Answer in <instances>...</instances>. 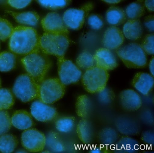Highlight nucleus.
<instances>
[{
    "label": "nucleus",
    "mask_w": 154,
    "mask_h": 153,
    "mask_svg": "<svg viewBox=\"0 0 154 153\" xmlns=\"http://www.w3.org/2000/svg\"><path fill=\"white\" fill-rule=\"evenodd\" d=\"M9 49L15 54L22 56L40 51L39 36L36 30L25 26L14 28L10 38Z\"/></svg>",
    "instance_id": "f257e3e1"
},
{
    "label": "nucleus",
    "mask_w": 154,
    "mask_h": 153,
    "mask_svg": "<svg viewBox=\"0 0 154 153\" xmlns=\"http://www.w3.org/2000/svg\"><path fill=\"white\" fill-rule=\"evenodd\" d=\"M21 62L27 74L40 84L52 67L53 63L48 55L41 51L25 56Z\"/></svg>",
    "instance_id": "f03ea898"
},
{
    "label": "nucleus",
    "mask_w": 154,
    "mask_h": 153,
    "mask_svg": "<svg viewBox=\"0 0 154 153\" xmlns=\"http://www.w3.org/2000/svg\"><path fill=\"white\" fill-rule=\"evenodd\" d=\"M71 42L69 35L45 32L39 37V48L42 53L48 55L65 57Z\"/></svg>",
    "instance_id": "7ed1b4c3"
},
{
    "label": "nucleus",
    "mask_w": 154,
    "mask_h": 153,
    "mask_svg": "<svg viewBox=\"0 0 154 153\" xmlns=\"http://www.w3.org/2000/svg\"><path fill=\"white\" fill-rule=\"evenodd\" d=\"M116 53L128 68H143L147 65V54L137 43H131L120 47Z\"/></svg>",
    "instance_id": "20e7f679"
},
{
    "label": "nucleus",
    "mask_w": 154,
    "mask_h": 153,
    "mask_svg": "<svg viewBox=\"0 0 154 153\" xmlns=\"http://www.w3.org/2000/svg\"><path fill=\"white\" fill-rule=\"evenodd\" d=\"M12 92L22 102H29L38 99L39 84L27 73L23 74L16 79Z\"/></svg>",
    "instance_id": "39448f33"
},
{
    "label": "nucleus",
    "mask_w": 154,
    "mask_h": 153,
    "mask_svg": "<svg viewBox=\"0 0 154 153\" xmlns=\"http://www.w3.org/2000/svg\"><path fill=\"white\" fill-rule=\"evenodd\" d=\"M109 77L108 71L95 66L85 70L81 79L82 84L86 91L94 94L106 87Z\"/></svg>",
    "instance_id": "423d86ee"
},
{
    "label": "nucleus",
    "mask_w": 154,
    "mask_h": 153,
    "mask_svg": "<svg viewBox=\"0 0 154 153\" xmlns=\"http://www.w3.org/2000/svg\"><path fill=\"white\" fill-rule=\"evenodd\" d=\"M66 86L58 78L45 79L39 84L38 99L48 104H54L63 98Z\"/></svg>",
    "instance_id": "0eeeda50"
},
{
    "label": "nucleus",
    "mask_w": 154,
    "mask_h": 153,
    "mask_svg": "<svg viewBox=\"0 0 154 153\" xmlns=\"http://www.w3.org/2000/svg\"><path fill=\"white\" fill-rule=\"evenodd\" d=\"M94 5L88 2L79 8L67 9L63 15V19L66 27L72 30H78L82 29L89 13L93 9Z\"/></svg>",
    "instance_id": "6e6552de"
},
{
    "label": "nucleus",
    "mask_w": 154,
    "mask_h": 153,
    "mask_svg": "<svg viewBox=\"0 0 154 153\" xmlns=\"http://www.w3.org/2000/svg\"><path fill=\"white\" fill-rule=\"evenodd\" d=\"M59 79L65 86L75 84L82 78V72L76 64L65 57L57 58Z\"/></svg>",
    "instance_id": "1a4fd4ad"
},
{
    "label": "nucleus",
    "mask_w": 154,
    "mask_h": 153,
    "mask_svg": "<svg viewBox=\"0 0 154 153\" xmlns=\"http://www.w3.org/2000/svg\"><path fill=\"white\" fill-rule=\"evenodd\" d=\"M21 144L29 152H41L46 146V136L36 129H29L23 131L21 136Z\"/></svg>",
    "instance_id": "9d476101"
},
{
    "label": "nucleus",
    "mask_w": 154,
    "mask_h": 153,
    "mask_svg": "<svg viewBox=\"0 0 154 153\" xmlns=\"http://www.w3.org/2000/svg\"><path fill=\"white\" fill-rule=\"evenodd\" d=\"M44 32L69 35L70 32L64 23L63 17L57 12L48 13L41 20Z\"/></svg>",
    "instance_id": "9b49d317"
},
{
    "label": "nucleus",
    "mask_w": 154,
    "mask_h": 153,
    "mask_svg": "<svg viewBox=\"0 0 154 153\" xmlns=\"http://www.w3.org/2000/svg\"><path fill=\"white\" fill-rule=\"evenodd\" d=\"M31 114L36 120L41 122H49L56 118L58 115L56 109L39 99L31 104Z\"/></svg>",
    "instance_id": "f8f14e48"
},
{
    "label": "nucleus",
    "mask_w": 154,
    "mask_h": 153,
    "mask_svg": "<svg viewBox=\"0 0 154 153\" xmlns=\"http://www.w3.org/2000/svg\"><path fill=\"white\" fill-rule=\"evenodd\" d=\"M124 37L122 31L115 26H111L105 30L102 43L105 48L110 50H117L124 43Z\"/></svg>",
    "instance_id": "ddd939ff"
},
{
    "label": "nucleus",
    "mask_w": 154,
    "mask_h": 153,
    "mask_svg": "<svg viewBox=\"0 0 154 153\" xmlns=\"http://www.w3.org/2000/svg\"><path fill=\"white\" fill-rule=\"evenodd\" d=\"M94 56L96 66L106 71L114 70L119 65L117 57L113 52L105 47L97 49Z\"/></svg>",
    "instance_id": "4468645a"
},
{
    "label": "nucleus",
    "mask_w": 154,
    "mask_h": 153,
    "mask_svg": "<svg viewBox=\"0 0 154 153\" xmlns=\"http://www.w3.org/2000/svg\"><path fill=\"white\" fill-rule=\"evenodd\" d=\"M119 100L122 109L126 111H136L142 106L140 95L132 89L122 91L119 94Z\"/></svg>",
    "instance_id": "2eb2a0df"
},
{
    "label": "nucleus",
    "mask_w": 154,
    "mask_h": 153,
    "mask_svg": "<svg viewBox=\"0 0 154 153\" xmlns=\"http://www.w3.org/2000/svg\"><path fill=\"white\" fill-rule=\"evenodd\" d=\"M131 84L140 93L147 96L154 88V76L147 73H137L132 79Z\"/></svg>",
    "instance_id": "dca6fc26"
},
{
    "label": "nucleus",
    "mask_w": 154,
    "mask_h": 153,
    "mask_svg": "<svg viewBox=\"0 0 154 153\" xmlns=\"http://www.w3.org/2000/svg\"><path fill=\"white\" fill-rule=\"evenodd\" d=\"M122 33L128 40L137 41L143 35V26L139 19L128 20L123 27Z\"/></svg>",
    "instance_id": "f3484780"
},
{
    "label": "nucleus",
    "mask_w": 154,
    "mask_h": 153,
    "mask_svg": "<svg viewBox=\"0 0 154 153\" xmlns=\"http://www.w3.org/2000/svg\"><path fill=\"white\" fill-rule=\"evenodd\" d=\"M11 121L12 126L20 130L29 129L35 125L31 114L24 110L15 111L11 117Z\"/></svg>",
    "instance_id": "a211bd4d"
},
{
    "label": "nucleus",
    "mask_w": 154,
    "mask_h": 153,
    "mask_svg": "<svg viewBox=\"0 0 154 153\" xmlns=\"http://www.w3.org/2000/svg\"><path fill=\"white\" fill-rule=\"evenodd\" d=\"M116 126L119 132L126 136H135L140 132L138 123L129 117H121L117 120Z\"/></svg>",
    "instance_id": "6ab92c4d"
},
{
    "label": "nucleus",
    "mask_w": 154,
    "mask_h": 153,
    "mask_svg": "<svg viewBox=\"0 0 154 153\" xmlns=\"http://www.w3.org/2000/svg\"><path fill=\"white\" fill-rule=\"evenodd\" d=\"M114 146V151L119 153H136L140 149L139 142L127 136L118 139Z\"/></svg>",
    "instance_id": "aec40b11"
},
{
    "label": "nucleus",
    "mask_w": 154,
    "mask_h": 153,
    "mask_svg": "<svg viewBox=\"0 0 154 153\" xmlns=\"http://www.w3.org/2000/svg\"><path fill=\"white\" fill-rule=\"evenodd\" d=\"M77 136L84 144H89L94 138V130L91 123L87 119H82L76 127Z\"/></svg>",
    "instance_id": "412c9836"
},
{
    "label": "nucleus",
    "mask_w": 154,
    "mask_h": 153,
    "mask_svg": "<svg viewBox=\"0 0 154 153\" xmlns=\"http://www.w3.org/2000/svg\"><path fill=\"white\" fill-rule=\"evenodd\" d=\"M75 108L76 114L79 118L87 119L92 112V102L88 95H80L76 99Z\"/></svg>",
    "instance_id": "4be33fe9"
},
{
    "label": "nucleus",
    "mask_w": 154,
    "mask_h": 153,
    "mask_svg": "<svg viewBox=\"0 0 154 153\" xmlns=\"http://www.w3.org/2000/svg\"><path fill=\"white\" fill-rule=\"evenodd\" d=\"M6 12L12 16L17 23L21 25H28L32 26H36L38 24L40 19L38 14L35 11L17 13L7 11Z\"/></svg>",
    "instance_id": "5701e85b"
},
{
    "label": "nucleus",
    "mask_w": 154,
    "mask_h": 153,
    "mask_svg": "<svg viewBox=\"0 0 154 153\" xmlns=\"http://www.w3.org/2000/svg\"><path fill=\"white\" fill-rule=\"evenodd\" d=\"M105 17L109 25L115 26L123 24L127 19L124 10L115 6H112L108 9L106 11Z\"/></svg>",
    "instance_id": "b1692460"
},
{
    "label": "nucleus",
    "mask_w": 154,
    "mask_h": 153,
    "mask_svg": "<svg viewBox=\"0 0 154 153\" xmlns=\"http://www.w3.org/2000/svg\"><path fill=\"white\" fill-rule=\"evenodd\" d=\"M118 131L111 127H106L102 129L98 135V140L101 145L105 147H111L119 139Z\"/></svg>",
    "instance_id": "393cba45"
},
{
    "label": "nucleus",
    "mask_w": 154,
    "mask_h": 153,
    "mask_svg": "<svg viewBox=\"0 0 154 153\" xmlns=\"http://www.w3.org/2000/svg\"><path fill=\"white\" fill-rule=\"evenodd\" d=\"M17 59V55L11 51L0 53V72H8L15 69Z\"/></svg>",
    "instance_id": "a878e982"
},
{
    "label": "nucleus",
    "mask_w": 154,
    "mask_h": 153,
    "mask_svg": "<svg viewBox=\"0 0 154 153\" xmlns=\"http://www.w3.org/2000/svg\"><path fill=\"white\" fill-rule=\"evenodd\" d=\"M46 146L50 151L55 153H61L65 149L59 134L54 131L49 132L46 137Z\"/></svg>",
    "instance_id": "bb28decb"
},
{
    "label": "nucleus",
    "mask_w": 154,
    "mask_h": 153,
    "mask_svg": "<svg viewBox=\"0 0 154 153\" xmlns=\"http://www.w3.org/2000/svg\"><path fill=\"white\" fill-rule=\"evenodd\" d=\"M17 136L11 134H3L0 136V152L2 153H12L18 145Z\"/></svg>",
    "instance_id": "cd10ccee"
},
{
    "label": "nucleus",
    "mask_w": 154,
    "mask_h": 153,
    "mask_svg": "<svg viewBox=\"0 0 154 153\" xmlns=\"http://www.w3.org/2000/svg\"><path fill=\"white\" fill-rule=\"evenodd\" d=\"M144 0H137L130 4L125 11L127 17L129 20L139 19L145 14Z\"/></svg>",
    "instance_id": "c85d7f7f"
},
{
    "label": "nucleus",
    "mask_w": 154,
    "mask_h": 153,
    "mask_svg": "<svg viewBox=\"0 0 154 153\" xmlns=\"http://www.w3.org/2000/svg\"><path fill=\"white\" fill-rule=\"evenodd\" d=\"M75 123L76 120L73 116L62 117L56 121V128L61 133H70L74 129Z\"/></svg>",
    "instance_id": "c756f323"
},
{
    "label": "nucleus",
    "mask_w": 154,
    "mask_h": 153,
    "mask_svg": "<svg viewBox=\"0 0 154 153\" xmlns=\"http://www.w3.org/2000/svg\"><path fill=\"white\" fill-rule=\"evenodd\" d=\"M75 64L81 70L85 71L96 66L94 55L87 51H83L78 55Z\"/></svg>",
    "instance_id": "7c9ffc66"
},
{
    "label": "nucleus",
    "mask_w": 154,
    "mask_h": 153,
    "mask_svg": "<svg viewBox=\"0 0 154 153\" xmlns=\"http://www.w3.org/2000/svg\"><path fill=\"white\" fill-rule=\"evenodd\" d=\"M15 103L14 95L9 89L0 88V110L11 109Z\"/></svg>",
    "instance_id": "2f4dec72"
},
{
    "label": "nucleus",
    "mask_w": 154,
    "mask_h": 153,
    "mask_svg": "<svg viewBox=\"0 0 154 153\" xmlns=\"http://www.w3.org/2000/svg\"><path fill=\"white\" fill-rule=\"evenodd\" d=\"M43 8L49 10L62 9L69 6L72 0H35Z\"/></svg>",
    "instance_id": "473e14b6"
},
{
    "label": "nucleus",
    "mask_w": 154,
    "mask_h": 153,
    "mask_svg": "<svg viewBox=\"0 0 154 153\" xmlns=\"http://www.w3.org/2000/svg\"><path fill=\"white\" fill-rule=\"evenodd\" d=\"M14 28L10 22L0 17V40L6 41L12 35Z\"/></svg>",
    "instance_id": "72a5a7b5"
},
{
    "label": "nucleus",
    "mask_w": 154,
    "mask_h": 153,
    "mask_svg": "<svg viewBox=\"0 0 154 153\" xmlns=\"http://www.w3.org/2000/svg\"><path fill=\"white\" fill-rule=\"evenodd\" d=\"M12 126L8 112L6 110H0V136L7 133Z\"/></svg>",
    "instance_id": "f704fd0d"
},
{
    "label": "nucleus",
    "mask_w": 154,
    "mask_h": 153,
    "mask_svg": "<svg viewBox=\"0 0 154 153\" xmlns=\"http://www.w3.org/2000/svg\"><path fill=\"white\" fill-rule=\"evenodd\" d=\"M88 26L93 30H99L104 26V21L103 17L99 14H90L87 17Z\"/></svg>",
    "instance_id": "c9c22d12"
},
{
    "label": "nucleus",
    "mask_w": 154,
    "mask_h": 153,
    "mask_svg": "<svg viewBox=\"0 0 154 153\" xmlns=\"http://www.w3.org/2000/svg\"><path fill=\"white\" fill-rule=\"evenodd\" d=\"M154 35L153 33L147 34L143 38L140 45L146 54L149 55H154Z\"/></svg>",
    "instance_id": "e433bc0d"
},
{
    "label": "nucleus",
    "mask_w": 154,
    "mask_h": 153,
    "mask_svg": "<svg viewBox=\"0 0 154 153\" xmlns=\"http://www.w3.org/2000/svg\"><path fill=\"white\" fill-rule=\"evenodd\" d=\"M98 99L102 104H107L111 103L115 99L114 92L109 88L105 87L103 90L97 93Z\"/></svg>",
    "instance_id": "4c0bfd02"
},
{
    "label": "nucleus",
    "mask_w": 154,
    "mask_h": 153,
    "mask_svg": "<svg viewBox=\"0 0 154 153\" xmlns=\"http://www.w3.org/2000/svg\"><path fill=\"white\" fill-rule=\"evenodd\" d=\"M32 0H8L9 6L17 9L25 8L30 5Z\"/></svg>",
    "instance_id": "58836bf2"
},
{
    "label": "nucleus",
    "mask_w": 154,
    "mask_h": 153,
    "mask_svg": "<svg viewBox=\"0 0 154 153\" xmlns=\"http://www.w3.org/2000/svg\"><path fill=\"white\" fill-rule=\"evenodd\" d=\"M141 139L147 145H153L154 143V132L152 131H146L142 133Z\"/></svg>",
    "instance_id": "ea45409f"
},
{
    "label": "nucleus",
    "mask_w": 154,
    "mask_h": 153,
    "mask_svg": "<svg viewBox=\"0 0 154 153\" xmlns=\"http://www.w3.org/2000/svg\"><path fill=\"white\" fill-rule=\"evenodd\" d=\"M144 26L148 31L153 32L154 30V17L153 15H149L145 17L144 20Z\"/></svg>",
    "instance_id": "a19ab883"
},
{
    "label": "nucleus",
    "mask_w": 154,
    "mask_h": 153,
    "mask_svg": "<svg viewBox=\"0 0 154 153\" xmlns=\"http://www.w3.org/2000/svg\"><path fill=\"white\" fill-rule=\"evenodd\" d=\"M154 0H144V3L145 8L149 12L154 11Z\"/></svg>",
    "instance_id": "79ce46f5"
},
{
    "label": "nucleus",
    "mask_w": 154,
    "mask_h": 153,
    "mask_svg": "<svg viewBox=\"0 0 154 153\" xmlns=\"http://www.w3.org/2000/svg\"><path fill=\"white\" fill-rule=\"evenodd\" d=\"M149 70L150 74L154 76V56H152V58L150 59L149 63Z\"/></svg>",
    "instance_id": "37998d69"
},
{
    "label": "nucleus",
    "mask_w": 154,
    "mask_h": 153,
    "mask_svg": "<svg viewBox=\"0 0 154 153\" xmlns=\"http://www.w3.org/2000/svg\"><path fill=\"white\" fill-rule=\"evenodd\" d=\"M102 1L110 4H118L121 2L123 0H102Z\"/></svg>",
    "instance_id": "c03bdc74"
},
{
    "label": "nucleus",
    "mask_w": 154,
    "mask_h": 153,
    "mask_svg": "<svg viewBox=\"0 0 154 153\" xmlns=\"http://www.w3.org/2000/svg\"><path fill=\"white\" fill-rule=\"evenodd\" d=\"M102 149L98 147H95L93 148L90 150V152L92 153H101Z\"/></svg>",
    "instance_id": "a18cd8bd"
},
{
    "label": "nucleus",
    "mask_w": 154,
    "mask_h": 153,
    "mask_svg": "<svg viewBox=\"0 0 154 153\" xmlns=\"http://www.w3.org/2000/svg\"><path fill=\"white\" fill-rule=\"evenodd\" d=\"M17 152H26V151H24V150H21V151H20V150H19V151H17Z\"/></svg>",
    "instance_id": "49530a36"
},
{
    "label": "nucleus",
    "mask_w": 154,
    "mask_h": 153,
    "mask_svg": "<svg viewBox=\"0 0 154 153\" xmlns=\"http://www.w3.org/2000/svg\"><path fill=\"white\" fill-rule=\"evenodd\" d=\"M1 87V79H0V88Z\"/></svg>",
    "instance_id": "de8ad7c7"
}]
</instances>
